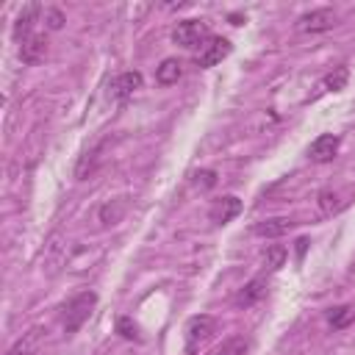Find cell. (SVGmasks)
Segmentation results:
<instances>
[{"label":"cell","instance_id":"cell-1","mask_svg":"<svg viewBox=\"0 0 355 355\" xmlns=\"http://www.w3.org/2000/svg\"><path fill=\"white\" fill-rule=\"evenodd\" d=\"M95 305H97V294H95V291H81V294H75V297L67 303V308H64V333H67V336L78 333V330L86 325V319L92 316Z\"/></svg>","mask_w":355,"mask_h":355},{"label":"cell","instance_id":"cell-2","mask_svg":"<svg viewBox=\"0 0 355 355\" xmlns=\"http://www.w3.org/2000/svg\"><path fill=\"white\" fill-rule=\"evenodd\" d=\"M209 39H211V28L203 20H184V23H178L175 31H172V42L186 48V50H198V48L203 50Z\"/></svg>","mask_w":355,"mask_h":355},{"label":"cell","instance_id":"cell-3","mask_svg":"<svg viewBox=\"0 0 355 355\" xmlns=\"http://www.w3.org/2000/svg\"><path fill=\"white\" fill-rule=\"evenodd\" d=\"M217 333V319L209 316V314H200V316H192L186 322V347L189 352H195L203 341H209L211 336Z\"/></svg>","mask_w":355,"mask_h":355},{"label":"cell","instance_id":"cell-4","mask_svg":"<svg viewBox=\"0 0 355 355\" xmlns=\"http://www.w3.org/2000/svg\"><path fill=\"white\" fill-rule=\"evenodd\" d=\"M338 23V15L333 9H314L297 20V28L305 34H325Z\"/></svg>","mask_w":355,"mask_h":355},{"label":"cell","instance_id":"cell-5","mask_svg":"<svg viewBox=\"0 0 355 355\" xmlns=\"http://www.w3.org/2000/svg\"><path fill=\"white\" fill-rule=\"evenodd\" d=\"M139 89H142V73L128 70V73H122V75H117V78L111 81L108 95H111L117 103H128Z\"/></svg>","mask_w":355,"mask_h":355},{"label":"cell","instance_id":"cell-6","mask_svg":"<svg viewBox=\"0 0 355 355\" xmlns=\"http://www.w3.org/2000/svg\"><path fill=\"white\" fill-rule=\"evenodd\" d=\"M231 50H233V45H231L228 39H222V37H211V39L206 42V48L198 53V67H203V70L217 67L222 59H228V56H231Z\"/></svg>","mask_w":355,"mask_h":355},{"label":"cell","instance_id":"cell-7","mask_svg":"<svg viewBox=\"0 0 355 355\" xmlns=\"http://www.w3.org/2000/svg\"><path fill=\"white\" fill-rule=\"evenodd\" d=\"M338 144H341V139H338L336 133H322V136H316V139L311 142V147H308V158H311L314 164H327V161H333V158H336Z\"/></svg>","mask_w":355,"mask_h":355},{"label":"cell","instance_id":"cell-8","mask_svg":"<svg viewBox=\"0 0 355 355\" xmlns=\"http://www.w3.org/2000/svg\"><path fill=\"white\" fill-rule=\"evenodd\" d=\"M45 56H48V39H45V34H31V37H26L23 42H20V59H23V64H39V61H45Z\"/></svg>","mask_w":355,"mask_h":355},{"label":"cell","instance_id":"cell-9","mask_svg":"<svg viewBox=\"0 0 355 355\" xmlns=\"http://www.w3.org/2000/svg\"><path fill=\"white\" fill-rule=\"evenodd\" d=\"M242 214V200L239 198H233V195H228V198H220L214 206H211V211H209V217H211V222L214 225H228L231 220H236Z\"/></svg>","mask_w":355,"mask_h":355},{"label":"cell","instance_id":"cell-10","mask_svg":"<svg viewBox=\"0 0 355 355\" xmlns=\"http://www.w3.org/2000/svg\"><path fill=\"white\" fill-rule=\"evenodd\" d=\"M297 222L291 217H272V220H261L253 225V233L261 236V239H278V236H286Z\"/></svg>","mask_w":355,"mask_h":355},{"label":"cell","instance_id":"cell-11","mask_svg":"<svg viewBox=\"0 0 355 355\" xmlns=\"http://www.w3.org/2000/svg\"><path fill=\"white\" fill-rule=\"evenodd\" d=\"M42 336H45L42 327H31L28 333H23V336L9 347L6 355H37V352H39V344H42Z\"/></svg>","mask_w":355,"mask_h":355},{"label":"cell","instance_id":"cell-12","mask_svg":"<svg viewBox=\"0 0 355 355\" xmlns=\"http://www.w3.org/2000/svg\"><path fill=\"white\" fill-rule=\"evenodd\" d=\"M39 15H42V6H39V3H28V6L17 15V23H15V39H17V42H23L26 37L34 34V23H37Z\"/></svg>","mask_w":355,"mask_h":355},{"label":"cell","instance_id":"cell-13","mask_svg":"<svg viewBox=\"0 0 355 355\" xmlns=\"http://www.w3.org/2000/svg\"><path fill=\"white\" fill-rule=\"evenodd\" d=\"M264 294H267V278H253L239 294H236V305L239 308H250V305H256L258 300H264Z\"/></svg>","mask_w":355,"mask_h":355},{"label":"cell","instance_id":"cell-14","mask_svg":"<svg viewBox=\"0 0 355 355\" xmlns=\"http://www.w3.org/2000/svg\"><path fill=\"white\" fill-rule=\"evenodd\" d=\"M184 75V64L178 61V59H164L161 61V67L155 70V81L161 84V86H172V84H178V78Z\"/></svg>","mask_w":355,"mask_h":355},{"label":"cell","instance_id":"cell-15","mask_svg":"<svg viewBox=\"0 0 355 355\" xmlns=\"http://www.w3.org/2000/svg\"><path fill=\"white\" fill-rule=\"evenodd\" d=\"M100 153H103V142H100V144H97L92 153H86V155L78 161V166H75V178H78V181H86L89 175H95L97 164L103 161V155H100Z\"/></svg>","mask_w":355,"mask_h":355},{"label":"cell","instance_id":"cell-16","mask_svg":"<svg viewBox=\"0 0 355 355\" xmlns=\"http://www.w3.org/2000/svg\"><path fill=\"white\" fill-rule=\"evenodd\" d=\"M125 211H128V200L125 198H117V200H111V203H106L100 209V222L103 225H117L125 217Z\"/></svg>","mask_w":355,"mask_h":355},{"label":"cell","instance_id":"cell-17","mask_svg":"<svg viewBox=\"0 0 355 355\" xmlns=\"http://www.w3.org/2000/svg\"><path fill=\"white\" fill-rule=\"evenodd\" d=\"M352 319H355V308L352 305H336V308L327 311V322H330L333 330H344Z\"/></svg>","mask_w":355,"mask_h":355},{"label":"cell","instance_id":"cell-18","mask_svg":"<svg viewBox=\"0 0 355 355\" xmlns=\"http://www.w3.org/2000/svg\"><path fill=\"white\" fill-rule=\"evenodd\" d=\"M344 203H341V198H338V192H333V189H322L319 192V211L322 214H336L338 209H341Z\"/></svg>","mask_w":355,"mask_h":355},{"label":"cell","instance_id":"cell-19","mask_svg":"<svg viewBox=\"0 0 355 355\" xmlns=\"http://www.w3.org/2000/svg\"><path fill=\"white\" fill-rule=\"evenodd\" d=\"M347 78H349V70H347V67H336V70L322 81V86H325L327 92H341V89L347 86Z\"/></svg>","mask_w":355,"mask_h":355},{"label":"cell","instance_id":"cell-20","mask_svg":"<svg viewBox=\"0 0 355 355\" xmlns=\"http://www.w3.org/2000/svg\"><path fill=\"white\" fill-rule=\"evenodd\" d=\"M286 258H289V250H286L283 244L267 247V267H269V272H278V269L286 264Z\"/></svg>","mask_w":355,"mask_h":355},{"label":"cell","instance_id":"cell-21","mask_svg":"<svg viewBox=\"0 0 355 355\" xmlns=\"http://www.w3.org/2000/svg\"><path fill=\"white\" fill-rule=\"evenodd\" d=\"M247 338H242V336H233V338H228L220 349H217V355H247Z\"/></svg>","mask_w":355,"mask_h":355},{"label":"cell","instance_id":"cell-22","mask_svg":"<svg viewBox=\"0 0 355 355\" xmlns=\"http://www.w3.org/2000/svg\"><path fill=\"white\" fill-rule=\"evenodd\" d=\"M117 333H119L122 338H128V341H136V338H139V327H136V322H133L131 316H119V319H117Z\"/></svg>","mask_w":355,"mask_h":355},{"label":"cell","instance_id":"cell-23","mask_svg":"<svg viewBox=\"0 0 355 355\" xmlns=\"http://www.w3.org/2000/svg\"><path fill=\"white\" fill-rule=\"evenodd\" d=\"M45 23H48L50 31H59L64 26V15L59 9H45Z\"/></svg>","mask_w":355,"mask_h":355},{"label":"cell","instance_id":"cell-24","mask_svg":"<svg viewBox=\"0 0 355 355\" xmlns=\"http://www.w3.org/2000/svg\"><path fill=\"white\" fill-rule=\"evenodd\" d=\"M195 181H198V186H206V189H211V186L217 184V172H211V169L195 172Z\"/></svg>","mask_w":355,"mask_h":355},{"label":"cell","instance_id":"cell-25","mask_svg":"<svg viewBox=\"0 0 355 355\" xmlns=\"http://www.w3.org/2000/svg\"><path fill=\"white\" fill-rule=\"evenodd\" d=\"M305 247H308V239H297V256L300 258L305 256Z\"/></svg>","mask_w":355,"mask_h":355}]
</instances>
